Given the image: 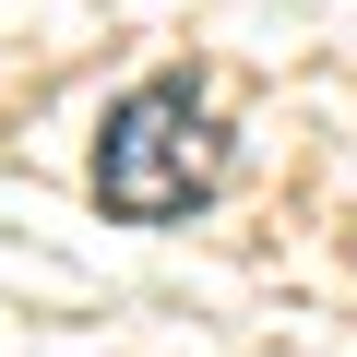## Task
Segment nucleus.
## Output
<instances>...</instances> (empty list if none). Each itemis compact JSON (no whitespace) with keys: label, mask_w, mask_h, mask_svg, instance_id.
<instances>
[{"label":"nucleus","mask_w":357,"mask_h":357,"mask_svg":"<svg viewBox=\"0 0 357 357\" xmlns=\"http://www.w3.org/2000/svg\"><path fill=\"white\" fill-rule=\"evenodd\" d=\"M215 191H227V131H215L203 84L191 72L131 84L107 107V131H96V203L119 227H178V215H203Z\"/></svg>","instance_id":"1"}]
</instances>
